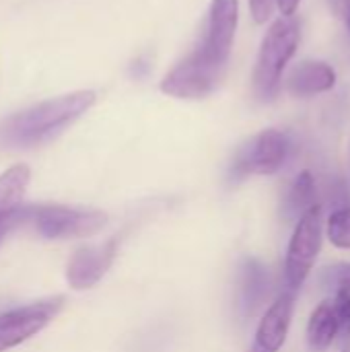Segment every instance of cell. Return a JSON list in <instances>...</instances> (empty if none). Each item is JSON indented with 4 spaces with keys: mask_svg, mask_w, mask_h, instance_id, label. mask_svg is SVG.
<instances>
[{
    "mask_svg": "<svg viewBox=\"0 0 350 352\" xmlns=\"http://www.w3.org/2000/svg\"><path fill=\"white\" fill-rule=\"evenodd\" d=\"M239 21V0H212L202 41L161 80V93L175 99H204L221 82Z\"/></svg>",
    "mask_w": 350,
    "mask_h": 352,
    "instance_id": "cell-1",
    "label": "cell"
},
{
    "mask_svg": "<svg viewBox=\"0 0 350 352\" xmlns=\"http://www.w3.org/2000/svg\"><path fill=\"white\" fill-rule=\"evenodd\" d=\"M95 101V91L80 89L14 111L0 122V148L25 151L41 146L80 120Z\"/></svg>",
    "mask_w": 350,
    "mask_h": 352,
    "instance_id": "cell-2",
    "label": "cell"
},
{
    "mask_svg": "<svg viewBox=\"0 0 350 352\" xmlns=\"http://www.w3.org/2000/svg\"><path fill=\"white\" fill-rule=\"evenodd\" d=\"M299 39H301V27L295 16H281L266 31L252 74L254 95L260 101L268 103L278 95L283 72L291 62V58L295 56L299 47Z\"/></svg>",
    "mask_w": 350,
    "mask_h": 352,
    "instance_id": "cell-3",
    "label": "cell"
},
{
    "mask_svg": "<svg viewBox=\"0 0 350 352\" xmlns=\"http://www.w3.org/2000/svg\"><path fill=\"white\" fill-rule=\"evenodd\" d=\"M27 223L43 239H74L99 233L107 225V214L91 208L31 204L23 208V225Z\"/></svg>",
    "mask_w": 350,
    "mask_h": 352,
    "instance_id": "cell-4",
    "label": "cell"
},
{
    "mask_svg": "<svg viewBox=\"0 0 350 352\" xmlns=\"http://www.w3.org/2000/svg\"><path fill=\"white\" fill-rule=\"evenodd\" d=\"M293 142L287 132L276 128L262 130L241 144L229 167V184H239L250 175H272L283 169L291 157Z\"/></svg>",
    "mask_w": 350,
    "mask_h": 352,
    "instance_id": "cell-5",
    "label": "cell"
},
{
    "mask_svg": "<svg viewBox=\"0 0 350 352\" xmlns=\"http://www.w3.org/2000/svg\"><path fill=\"white\" fill-rule=\"evenodd\" d=\"M322 206L318 204L295 225L285 260V287L289 291L299 293L305 285L322 250Z\"/></svg>",
    "mask_w": 350,
    "mask_h": 352,
    "instance_id": "cell-6",
    "label": "cell"
},
{
    "mask_svg": "<svg viewBox=\"0 0 350 352\" xmlns=\"http://www.w3.org/2000/svg\"><path fill=\"white\" fill-rule=\"evenodd\" d=\"M64 297H50L43 301H35L17 309H10L0 316V352L10 351L35 334H39L45 326L54 322V318L62 311Z\"/></svg>",
    "mask_w": 350,
    "mask_h": 352,
    "instance_id": "cell-7",
    "label": "cell"
},
{
    "mask_svg": "<svg viewBox=\"0 0 350 352\" xmlns=\"http://www.w3.org/2000/svg\"><path fill=\"white\" fill-rule=\"evenodd\" d=\"M118 254V239H109L101 245L78 248L66 266V280L72 289L85 291L95 287L111 268Z\"/></svg>",
    "mask_w": 350,
    "mask_h": 352,
    "instance_id": "cell-8",
    "label": "cell"
},
{
    "mask_svg": "<svg viewBox=\"0 0 350 352\" xmlns=\"http://www.w3.org/2000/svg\"><path fill=\"white\" fill-rule=\"evenodd\" d=\"M31 171L19 163L0 173V243L2 239L23 225V196L29 186Z\"/></svg>",
    "mask_w": 350,
    "mask_h": 352,
    "instance_id": "cell-9",
    "label": "cell"
},
{
    "mask_svg": "<svg viewBox=\"0 0 350 352\" xmlns=\"http://www.w3.org/2000/svg\"><path fill=\"white\" fill-rule=\"evenodd\" d=\"M295 297L297 293L285 289L278 299L268 307L264 318L260 320V326L256 330V340L254 346L266 352H278L281 346L287 340L291 320H293V309H295Z\"/></svg>",
    "mask_w": 350,
    "mask_h": 352,
    "instance_id": "cell-10",
    "label": "cell"
},
{
    "mask_svg": "<svg viewBox=\"0 0 350 352\" xmlns=\"http://www.w3.org/2000/svg\"><path fill=\"white\" fill-rule=\"evenodd\" d=\"M270 287L268 268L258 258H243L237 274V311L243 320L256 316Z\"/></svg>",
    "mask_w": 350,
    "mask_h": 352,
    "instance_id": "cell-11",
    "label": "cell"
},
{
    "mask_svg": "<svg viewBox=\"0 0 350 352\" xmlns=\"http://www.w3.org/2000/svg\"><path fill=\"white\" fill-rule=\"evenodd\" d=\"M336 85V72L330 64L318 60H305L293 68L287 78V91L295 97H311L332 91Z\"/></svg>",
    "mask_w": 350,
    "mask_h": 352,
    "instance_id": "cell-12",
    "label": "cell"
},
{
    "mask_svg": "<svg viewBox=\"0 0 350 352\" xmlns=\"http://www.w3.org/2000/svg\"><path fill=\"white\" fill-rule=\"evenodd\" d=\"M340 334V320L336 314L334 299H326L316 307L307 324V342L314 352H324L332 346Z\"/></svg>",
    "mask_w": 350,
    "mask_h": 352,
    "instance_id": "cell-13",
    "label": "cell"
},
{
    "mask_svg": "<svg viewBox=\"0 0 350 352\" xmlns=\"http://www.w3.org/2000/svg\"><path fill=\"white\" fill-rule=\"evenodd\" d=\"M314 206H318V190L316 179L309 171H301L287 190L283 202V217L289 223H299Z\"/></svg>",
    "mask_w": 350,
    "mask_h": 352,
    "instance_id": "cell-14",
    "label": "cell"
},
{
    "mask_svg": "<svg viewBox=\"0 0 350 352\" xmlns=\"http://www.w3.org/2000/svg\"><path fill=\"white\" fill-rule=\"evenodd\" d=\"M328 237L336 248L350 250V206L336 208L330 214V219H328Z\"/></svg>",
    "mask_w": 350,
    "mask_h": 352,
    "instance_id": "cell-15",
    "label": "cell"
},
{
    "mask_svg": "<svg viewBox=\"0 0 350 352\" xmlns=\"http://www.w3.org/2000/svg\"><path fill=\"white\" fill-rule=\"evenodd\" d=\"M320 285L330 291L334 297L342 295V293H350V264L349 262H340L334 264L330 268H326L320 276Z\"/></svg>",
    "mask_w": 350,
    "mask_h": 352,
    "instance_id": "cell-16",
    "label": "cell"
},
{
    "mask_svg": "<svg viewBox=\"0 0 350 352\" xmlns=\"http://www.w3.org/2000/svg\"><path fill=\"white\" fill-rule=\"evenodd\" d=\"M334 305H336V314L340 320V334L344 336L347 342H350V293L336 295Z\"/></svg>",
    "mask_w": 350,
    "mask_h": 352,
    "instance_id": "cell-17",
    "label": "cell"
},
{
    "mask_svg": "<svg viewBox=\"0 0 350 352\" xmlns=\"http://www.w3.org/2000/svg\"><path fill=\"white\" fill-rule=\"evenodd\" d=\"M252 6V14L256 19V23H264L270 14V0H250Z\"/></svg>",
    "mask_w": 350,
    "mask_h": 352,
    "instance_id": "cell-18",
    "label": "cell"
},
{
    "mask_svg": "<svg viewBox=\"0 0 350 352\" xmlns=\"http://www.w3.org/2000/svg\"><path fill=\"white\" fill-rule=\"evenodd\" d=\"M330 6L336 12V16L344 21L347 29L350 31V0H330Z\"/></svg>",
    "mask_w": 350,
    "mask_h": 352,
    "instance_id": "cell-19",
    "label": "cell"
},
{
    "mask_svg": "<svg viewBox=\"0 0 350 352\" xmlns=\"http://www.w3.org/2000/svg\"><path fill=\"white\" fill-rule=\"evenodd\" d=\"M301 0H276V6L281 8L283 16H293Z\"/></svg>",
    "mask_w": 350,
    "mask_h": 352,
    "instance_id": "cell-20",
    "label": "cell"
},
{
    "mask_svg": "<svg viewBox=\"0 0 350 352\" xmlns=\"http://www.w3.org/2000/svg\"><path fill=\"white\" fill-rule=\"evenodd\" d=\"M252 352H266V351H260V349H256V346H252Z\"/></svg>",
    "mask_w": 350,
    "mask_h": 352,
    "instance_id": "cell-21",
    "label": "cell"
},
{
    "mask_svg": "<svg viewBox=\"0 0 350 352\" xmlns=\"http://www.w3.org/2000/svg\"><path fill=\"white\" fill-rule=\"evenodd\" d=\"M349 171H350V148H349Z\"/></svg>",
    "mask_w": 350,
    "mask_h": 352,
    "instance_id": "cell-22",
    "label": "cell"
},
{
    "mask_svg": "<svg viewBox=\"0 0 350 352\" xmlns=\"http://www.w3.org/2000/svg\"><path fill=\"white\" fill-rule=\"evenodd\" d=\"M344 352H350V346H349V349H344Z\"/></svg>",
    "mask_w": 350,
    "mask_h": 352,
    "instance_id": "cell-23",
    "label": "cell"
}]
</instances>
